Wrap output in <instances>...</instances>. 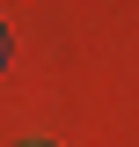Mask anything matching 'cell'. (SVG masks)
<instances>
[{
  "label": "cell",
  "instance_id": "cell-1",
  "mask_svg": "<svg viewBox=\"0 0 139 147\" xmlns=\"http://www.w3.org/2000/svg\"><path fill=\"white\" fill-rule=\"evenodd\" d=\"M0 59H7V37H0Z\"/></svg>",
  "mask_w": 139,
  "mask_h": 147
}]
</instances>
